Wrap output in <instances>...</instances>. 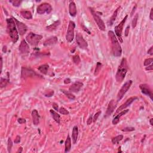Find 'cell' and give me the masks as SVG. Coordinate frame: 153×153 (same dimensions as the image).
Masks as SVG:
<instances>
[{"label":"cell","mask_w":153,"mask_h":153,"mask_svg":"<svg viewBox=\"0 0 153 153\" xmlns=\"http://www.w3.org/2000/svg\"><path fill=\"white\" fill-rule=\"evenodd\" d=\"M7 150H8V153H11V148L13 147V142L11 141V138H9L8 139V141H7Z\"/></svg>","instance_id":"33"},{"label":"cell","mask_w":153,"mask_h":153,"mask_svg":"<svg viewBox=\"0 0 153 153\" xmlns=\"http://www.w3.org/2000/svg\"><path fill=\"white\" fill-rule=\"evenodd\" d=\"M49 68V66L47 65V64H44V65H42L39 66L38 69L42 74H44V75H46V74H47V71Z\"/></svg>","instance_id":"27"},{"label":"cell","mask_w":153,"mask_h":153,"mask_svg":"<svg viewBox=\"0 0 153 153\" xmlns=\"http://www.w3.org/2000/svg\"><path fill=\"white\" fill-rule=\"evenodd\" d=\"M59 112L62 115H65V116H66V115L69 114V111H68V110H66V109L65 108L63 107H61L59 108Z\"/></svg>","instance_id":"38"},{"label":"cell","mask_w":153,"mask_h":153,"mask_svg":"<svg viewBox=\"0 0 153 153\" xmlns=\"http://www.w3.org/2000/svg\"><path fill=\"white\" fill-rule=\"evenodd\" d=\"M53 94H54V91L53 90H51V91H50V92H49L47 93H45L44 95H45V96H46V97H51L53 95Z\"/></svg>","instance_id":"41"},{"label":"cell","mask_w":153,"mask_h":153,"mask_svg":"<svg viewBox=\"0 0 153 153\" xmlns=\"http://www.w3.org/2000/svg\"><path fill=\"white\" fill-rule=\"evenodd\" d=\"M78 127L77 126H75L73 127L72 129V139L73 141L74 144H75L77 142V139H78Z\"/></svg>","instance_id":"23"},{"label":"cell","mask_w":153,"mask_h":153,"mask_svg":"<svg viewBox=\"0 0 153 153\" xmlns=\"http://www.w3.org/2000/svg\"><path fill=\"white\" fill-rule=\"evenodd\" d=\"M129 110H124L123 111H122V112L119 114L118 115H117V116L115 117L114 118V119L113 120V122H112V123H113V124L114 125H116L119 122V121H120V118L122 117V116H124V115L126 114V113H127L128 112H129Z\"/></svg>","instance_id":"20"},{"label":"cell","mask_w":153,"mask_h":153,"mask_svg":"<svg viewBox=\"0 0 153 153\" xmlns=\"http://www.w3.org/2000/svg\"><path fill=\"white\" fill-rule=\"evenodd\" d=\"M17 122L19 124H23V123H26V120L24 119H22V118H20L17 120Z\"/></svg>","instance_id":"47"},{"label":"cell","mask_w":153,"mask_h":153,"mask_svg":"<svg viewBox=\"0 0 153 153\" xmlns=\"http://www.w3.org/2000/svg\"><path fill=\"white\" fill-rule=\"evenodd\" d=\"M132 83H133L132 80H129V81H127L123 84V86H122V88H121L120 91L118 93L117 96V102L120 101V100L123 98L124 96V94H126L127 92L128 91V90L130 89Z\"/></svg>","instance_id":"7"},{"label":"cell","mask_w":153,"mask_h":153,"mask_svg":"<svg viewBox=\"0 0 153 153\" xmlns=\"http://www.w3.org/2000/svg\"><path fill=\"white\" fill-rule=\"evenodd\" d=\"M61 24V22L60 20H58L55 21V22L51 24L50 25L48 26V27H46V30L48 31H53L56 30L57 29V28L59 27Z\"/></svg>","instance_id":"22"},{"label":"cell","mask_w":153,"mask_h":153,"mask_svg":"<svg viewBox=\"0 0 153 153\" xmlns=\"http://www.w3.org/2000/svg\"><path fill=\"white\" fill-rule=\"evenodd\" d=\"M20 14L23 18L26 19L30 20L32 18V14L30 11H25V10L21 11H20Z\"/></svg>","instance_id":"26"},{"label":"cell","mask_w":153,"mask_h":153,"mask_svg":"<svg viewBox=\"0 0 153 153\" xmlns=\"http://www.w3.org/2000/svg\"><path fill=\"white\" fill-rule=\"evenodd\" d=\"M61 91L62 92H63L64 94H65V96H66L68 99H69L70 100H74L75 99V96H74L72 93L70 92L69 91H66V90L64 89H61Z\"/></svg>","instance_id":"29"},{"label":"cell","mask_w":153,"mask_h":153,"mask_svg":"<svg viewBox=\"0 0 153 153\" xmlns=\"http://www.w3.org/2000/svg\"><path fill=\"white\" fill-rule=\"evenodd\" d=\"M19 50L20 54L23 55H27L30 52V46L25 40H23L20 43V46H19Z\"/></svg>","instance_id":"14"},{"label":"cell","mask_w":153,"mask_h":153,"mask_svg":"<svg viewBox=\"0 0 153 153\" xmlns=\"http://www.w3.org/2000/svg\"><path fill=\"white\" fill-rule=\"evenodd\" d=\"M119 8H120V7H119V8H117V9L116 10V11L114 12L113 16H112L110 18V22H109V25H110L111 26L114 24V22L115 20H116V19L117 16V13H118V11H119Z\"/></svg>","instance_id":"30"},{"label":"cell","mask_w":153,"mask_h":153,"mask_svg":"<svg viewBox=\"0 0 153 153\" xmlns=\"http://www.w3.org/2000/svg\"><path fill=\"white\" fill-rule=\"evenodd\" d=\"M71 82V80L69 78H66V79H65V80H64V81H63L64 84H69Z\"/></svg>","instance_id":"49"},{"label":"cell","mask_w":153,"mask_h":153,"mask_svg":"<svg viewBox=\"0 0 153 153\" xmlns=\"http://www.w3.org/2000/svg\"><path fill=\"white\" fill-rule=\"evenodd\" d=\"M65 153H68L71 150V138H70L69 135H68V137H67L66 141H65Z\"/></svg>","instance_id":"24"},{"label":"cell","mask_w":153,"mask_h":153,"mask_svg":"<svg viewBox=\"0 0 153 153\" xmlns=\"http://www.w3.org/2000/svg\"><path fill=\"white\" fill-rule=\"evenodd\" d=\"M123 139V135H118V136L114 137V138H113V139H112V143L113 144H117L119 143L120 141H122Z\"/></svg>","instance_id":"31"},{"label":"cell","mask_w":153,"mask_h":153,"mask_svg":"<svg viewBox=\"0 0 153 153\" xmlns=\"http://www.w3.org/2000/svg\"><path fill=\"white\" fill-rule=\"evenodd\" d=\"M72 61H73L74 63L75 64V65H78L81 62V60H80V56H78V55H75V56H73L72 58Z\"/></svg>","instance_id":"35"},{"label":"cell","mask_w":153,"mask_h":153,"mask_svg":"<svg viewBox=\"0 0 153 153\" xmlns=\"http://www.w3.org/2000/svg\"><path fill=\"white\" fill-rule=\"evenodd\" d=\"M43 38V36L33 32H30L26 37V41L32 46H37Z\"/></svg>","instance_id":"4"},{"label":"cell","mask_w":153,"mask_h":153,"mask_svg":"<svg viewBox=\"0 0 153 153\" xmlns=\"http://www.w3.org/2000/svg\"><path fill=\"white\" fill-rule=\"evenodd\" d=\"M75 27V24L74 22L69 21V25H68V31L66 35V40L68 42L71 43L73 41L74 38V29Z\"/></svg>","instance_id":"9"},{"label":"cell","mask_w":153,"mask_h":153,"mask_svg":"<svg viewBox=\"0 0 153 153\" xmlns=\"http://www.w3.org/2000/svg\"><path fill=\"white\" fill-rule=\"evenodd\" d=\"M108 36L111 42L112 52H113V55L116 57L121 56L122 54V47L117 38L115 33L112 31H108Z\"/></svg>","instance_id":"2"},{"label":"cell","mask_w":153,"mask_h":153,"mask_svg":"<svg viewBox=\"0 0 153 153\" xmlns=\"http://www.w3.org/2000/svg\"><path fill=\"white\" fill-rule=\"evenodd\" d=\"M58 39L56 37H51L45 41L44 43V46H53L58 43Z\"/></svg>","instance_id":"18"},{"label":"cell","mask_w":153,"mask_h":153,"mask_svg":"<svg viewBox=\"0 0 153 153\" xmlns=\"http://www.w3.org/2000/svg\"><path fill=\"white\" fill-rule=\"evenodd\" d=\"M134 130H135V129L133 127H127L124 128L122 130L123 132H132Z\"/></svg>","instance_id":"39"},{"label":"cell","mask_w":153,"mask_h":153,"mask_svg":"<svg viewBox=\"0 0 153 153\" xmlns=\"http://www.w3.org/2000/svg\"><path fill=\"white\" fill-rule=\"evenodd\" d=\"M7 32L13 43H16L19 40V32L16 29L15 22L13 17L6 19Z\"/></svg>","instance_id":"1"},{"label":"cell","mask_w":153,"mask_h":153,"mask_svg":"<svg viewBox=\"0 0 153 153\" xmlns=\"http://www.w3.org/2000/svg\"><path fill=\"white\" fill-rule=\"evenodd\" d=\"M2 52H4V53H6L7 52V46H4L3 47V48H2Z\"/></svg>","instance_id":"54"},{"label":"cell","mask_w":153,"mask_h":153,"mask_svg":"<svg viewBox=\"0 0 153 153\" xmlns=\"http://www.w3.org/2000/svg\"><path fill=\"white\" fill-rule=\"evenodd\" d=\"M13 18L14 22H15L16 25L17 31H18V32L19 33V35H24L25 33L27 32L28 30V27H27V25H26L25 23L19 21V20H17L16 18H14V17H13Z\"/></svg>","instance_id":"11"},{"label":"cell","mask_w":153,"mask_h":153,"mask_svg":"<svg viewBox=\"0 0 153 153\" xmlns=\"http://www.w3.org/2000/svg\"><path fill=\"white\" fill-rule=\"evenodd\" d=\"M153 119H150V124L151 125V126H153Z\"/></svg>","instance_id":"56"},{"label":"cell","mask_w":153,"mask_h":153,"mask_svg":"<svg viewBox=\"0 0 153 153\" xmlns=\"http://www.w3.org/2000/svg\"><path fill=\"white\" fill-rule=\"evenodd\" d=\"M89 9L90 12H91V14H92V16L93 17V19H94V21H95V22L96 23L97 27H99V30L103 31H105L106 29L105 24V23L103 22V20H102V19L99 16L98 14H97V13L94 11V10L93 9V8L89 7Z\"/></svg>","instance_id":"5"},{"label":"cell","mask_w":153,"mask_h":153,"mask_svg":"<svg viewBox=\"0 0 153 153\" xmlns=\"http://www.w3.org/2000/svg\"><path fill=\"white\" fill-rule=\"evenodd\" d=\"M20 136H19V135H17V136H16V139H14V144H18L19 143V142H20Z\"/></svg>","instance_id":"46"},{"label":"cell","mask_w":153,"mask_h":153,"mask_svg":"<svg viewBox=\"0 0 153 153\" xmlns=\"http://www.w3.org/2000/svg\"><path fill=\"white\" fill-rule=\"evenodd\" d=\"M127 17L128 16L126 15V16L124 17V18L121 21V22L119 23L117 26H116V27H115V33H116V36L117 37L118 39L120 41L121 43H122L123 42V38H122V32H123V27L124 25V23L126 22Z\"/></svg>","instance_id":"6"},{"label":"cell","mask_w":153,"mask_h":153,"mask_svg":"<svg viewBox=\"0 0 153 153\" xmlns=\"http://www.w3.org/2000/svg\"><path fill=\"white\" fill-rule=\"evenodd\" d=\"M145 136H145H145H144V138H143V139H142V142H143V141H144V140H145Z\"/></svg>","instance_id":"57"},{"label":"cell","mask_w":153,"mask_h":153,"mask_svg":"<svg viewBox=\"0 0 153 153\" xmlns=\"http://www.w3.org/2000/svg\"><path fill=\"white\" fill-rule=\"evenodd\" d=\"M129 30H130V26L129 25L126 27V30H125V32H124V35L126 36V37H127L128 35H129Z\"/></svg>","instance_id":"45"},{"label":"cell","mask_w":153,"mask_h":153,"mask_svg":"<svg viewBox=\"0 0 153 153\" xmlns=\"http://www.w3.org/2000/svg\"><path fill=\"white\" fill-rule=\"evenodd\" d=\"M37 13L38 14H49L52 12V7L51 6L50 4L47 3V2H44L40 4L37 7Z\"/></svg>","instance_id":"8"},{"label":"cell","mask_w":153,"mask_h":153,"mask_svg":"<svg viewBox=\"0 0 153 153\" xmlns=\"http://www.w3.org/2000/svg\"><path fill=\"white\" fill-rule=\"evenodd\" d=\"M50 113H51V114H52V117H53V120H55L57 123L58 124L60 123V120H61L60 115L53 110H50Z\"/></svg>","instance_id":"25"},{"label":"cell","mask_w":153,"mask_h":153,"mask_svg":"<svg viewBox=\"0 0 153 153\" xmlns=\"http://www.w3.org/2000/svg\"><path fill=\"white\" fill-rule=\"evenodd\" d=\"M2 63H3V62H2V57H1V71H0V73H1V72H2Z\"/></svg>","instance_id":"53"},{"label":"cell","mask_w":153,"mask_h":153,"mask_svg":"<svg viewBox=\"0 0 153 153\" xmlns=\"http://www.w3.org/2000/svg\"><path fill=\"white\" fill-rule=\"evenodd\" d=\"M81 27H82V28H83V30L85 32H87V33H88V34H89V35L91 34V32H90V31L88 29H87V28L85 26H84L83 24H81Z\"/></svg>","instance_id":"43"},{"label":"cell","mask_w":153,"mask_h":153,"mask_svg":"<svg viewBox=\"0 0 153 153\" xmlns=\"http://www.w3.org/2000/svg\"><path fill=\"white\" fill-rule=\"evenodd\" d=\"M76 42L78 44V46L81 48V49L86 50L88 47L87 42L84 40V38L83 37L82 35L80 33H77L76 35Z\"/></svg>","instance_id":"12"},{"label":"cell","mask_w":153,"mask_h":153,"mask_svg":"<svg viewBox=\"0 0 153 153\" xmlns=\"http://www.w3.org/2000/svg\"><path fill=\"white\" fill-rule=\"evenodd\" d=\"M100 114H101V111H98L97 113H96L95 114H94V117H93V122H94V123H95V122H96L97 119H98V117L100 115Z\"/></svg>","instance_id":"40"},{"label":"cell","mask_w":153,"mask_h":153,"mask_svg":"<svg viewBox=\"0 0 153 153\" xmlns=\"http://www.w3.org/2000/svg\"><path fill=\"white\" fill-rule=\"evenodd\" d=\"M153 58H148V59H145V61H144V66H149V65L153 63Z\"/></svg>","instance_id":"36"},{"label":"cell","mask_w":153,"mask_h":153,"mask_svg":"<svg viewBox=\"0 0 153 153\" xmlns=\"http://www.w3.org/2000/svg\"><path fill=\"white\" fill-rule=\"evenodd\" d=\"M102 63H100V62H97L96 64V67L95 71H94V75H97V74H99V72H100V69H101L102 68Z\"/></svg>","instance_id":"32"},{"label":"cell","mask_w":153,"mask_h":153,"mask_svg":"<svg viewBox=\"0 0 153 153\" xmlns=\"http://www.w3.org/2000/svg\"><path fill=\"white\" fill-rule=\"evenodd\" d=\"M52 106H53V108H54V110L55 111H59V106H58V103L54 102L53 103V104H52Z\"/></svg>","instance_id":"42"},{"label":"cell","mask_w":153,"mask_h":153,"mask_svg":"<svg viewBox=\"0 0 153 153\" xmlns=\"http://www.w3.org/2000/svg\"><path fill=\"white\" fill-rule=\"evenodd\" d=\"M23 151V148H22V147H20V148H19V150H17V153H22Z\"/></svg>","instance_id":"55"},{"label":"cell","mask_w":153,"mask_h":153,"mask_svg":"<svg viewBox=\"0 0 153 153\" xmlns=\"http://www.w3.org/2000/svg\"><path fill=\"white\" fill-rule=\"evenodd\" d=\"M140 89H141V92L143 94H145V95L148 96L150 97L151 100H153V93L151 90L150 89V88L148 87V86L147 84H141L140 85Z\"/></svg>","instance_id":"15"},{"label":"cell","mask_w":153,"mask_h":153,"mask_svg":"<svg viewBox=\"0 0 153 153\" xmlns=\"http://www.w3.org/2000/svg\"><path fill=\"white\" fill-rule=\"evenodd\" d=\"M137 99H138V97H136V96L130 97V98L128 99L127 100L126 102H125V103H124L123 105H121L120 107L117 109V110L116 111V113L117 114V113H119L120 111H122L125 110V109H126L127 107H128L129 106H130V105L132 104V103H133L134 101H135V100H136Z\"/></svg>","instance_id":"13"},{"label":"cell","mask_w":153,"mask_h":153,"mask_svg":"<svg viewBox=\"0 0 153 153\" xmlns=\"http://www.w3.org/2000/svg\"><path fill=\"white\" fill-rule=\"evenodd\" d=\"M117 103L115 102L114 100H111L109 103L108 106L107 112H106V116L105 117H107L108 116H110L112 113H113V111H114L115 108L116 107Z\"/></svg>","instance_id":"17"},{"label":"cell","mask_w":153,"mask_h":153,"mask_svg":"<svg viewBox=\"0 0 153 153\" xmlns=\"http://www.w3.org/2000/svg\"><path fill=\"white\" fill-rule=\"evenodd\" d=\"M83 86V83L82 82L76 81L69 87V91L70 92L77 93L80 91Z\"/></svg>","instance_id":"16"},{"label":"cell","mask_w":153,"mask_h":153,"mask_svg":"<svg viewBox=\"0 0 153 153\" xmlns=\"http://www.w3.org/2000/svg\"><path fill=\"white\" fill-rule=\"evenodd\" d=\"M150 19L151 20H153V8H152L151 9V11H150Z\"/></svg>","instance_id":"51"},{"label":"cell","mask_w":153,"mask_h":153,"mask_svg":"<svg viewBox=\"0 0 153 153\" xmlns=\"http://www.w3.org/2000/svg\"><path fill=\"white\" fill-rule=\"evenodd\" d=\"M32 122L35 126H37L40 123V116L36 110H33L32 111Z\"/></svg>","instance_id":"19"},{"label":"cell","mask_w":153,"mask_h":153,"mask_svg":"<svg viewBox=\"0 0 153 153\" xmlns=\"http://www.w3.org/2000/svg\"><path fill=\"white\" fill-rule=\"evenodd\" d=\"M9 75H8V78H4L1 77V80H0V86H1V88H3V87L6 86L7 84H8V83H9Z\"/></svg>","instance_id":"28"},{"label":"cell","mask_w":153,"mask_h":153,"mask_svg":"<svg viewBox=\"0 0 153 153\" xmlns=\"http://www.w3.org/2000/svg\"><path fill=\"white\" fill-rule=\"evenodd\" d=\"M93 122V117L92 116H90L89 118L87 119V125H90L92 124V123Z\"/></svg>","instance_id":"44"},{"label":"cell","mask_w":153,"mask_h":153,"mask_svg":"<svg viewBox=\"0 0 153 153\" xmlns=\"http://www.w3.org/2000/svg\"><path fill=\"white\" fill-rule=\"evenodd\" d=\"M39 75L36 73L35 71L27 67H22L21 71V77L23 78H27L28 77H38Z\"/></svg>","instance_id":"10"},{"label":"cell","mask_w":153,"mask_h":153,"mask_svg":"<svg viewBox=\"0 0 153 153\" xmlns=\"http://www.w3.org/2000/svg\"><path fill=\"white\" fill-rule=\"evenodd\" d=\"M69 12L71 16L74 17L77 14V7L75 2L72 1L69 3Z\"/></svg>","instance_id":"21"},{"label":"cell","mask_w":153,"mask_h":153,"mask_svg":"<svg viewBox=\"0 0 153 153\" xmlns=\"http://www.w3.org/2000/svg\"><path fill=\"white\" fill-rule=\"evenodd\" d=\"M127 69L128 66L126 59L125 58H123L116 75V81L118 83H121L123 81L127 72Z\"/></svg>","instance_id":"3"},{"label":"cell","mask_w":153,"mask_h":153,"mask_svg":"<svg viewBox=\"0 0 153 153\" xmlns=\"http://www.w3.org/2000/svg\"><path fill=\"white\" fill-rule=\"evenodd\" d=\"M138 14H136V15L134 17L133 19L132 20V27L133 28V29L135 28V27L137 25V22H138Z\"/></svg>","instance_id":"34"},{"label":"cell","mask_w":153,"mask_h":153,"mask_svg":"<svg viewBox=\"0 0 153 153\" xmlns=\"http://www.w3.org/2000/svg\"><path fill=\"white\" fill-rule=\"evenodd\" d=\"M136 7H137V5H135V6L133 7V9H132V12H131V14H130V16H132L133 15L134 13H135V10H136Z\"/></svg>","instance_id":"52"},{"label":"cell","mask_w":153,"mask_h":153,"mask_svg":"<svg viewBox=\"0 0 153 153\" xmlns=\"http://www.w3.org/2000/svg\"><path fill=\"white\" fill-rule=\"evenodd\" d=\"M153 47L152 46V47H150V49H149V50H148V53L150 55H153Z\"/></svg>","instance_id":"50"},{"label":"cell","mask_w":153,"mask_h":153,"mask_svg":"<svg viewBox=\"0 0 153 153\" xmlns=\"http://www.w3.org/2000/svg\"><path fill=\"white\" fill-rule=\"evenodd\" d=\"M22 1H19V0H14V1H10V2L12 4V5L14 7H19L21 4Z\"/></svg>","instance_id":"37"},{"label":"cell","mask_w":153,"mask_h":153,"mask_svg":"<svg viewBox=\"0 0 153 153\" xmlns=\"http://www.w3.org/2000/svg\"><path fill=\"white\" fill-rule=\"evenodd\" d=\"M145 69L147 70V71H152L153 69V63L151 64V65H149V66H148L147 67L145 68Z\"/></svg>","instance_id":"48"}]
</instances>
